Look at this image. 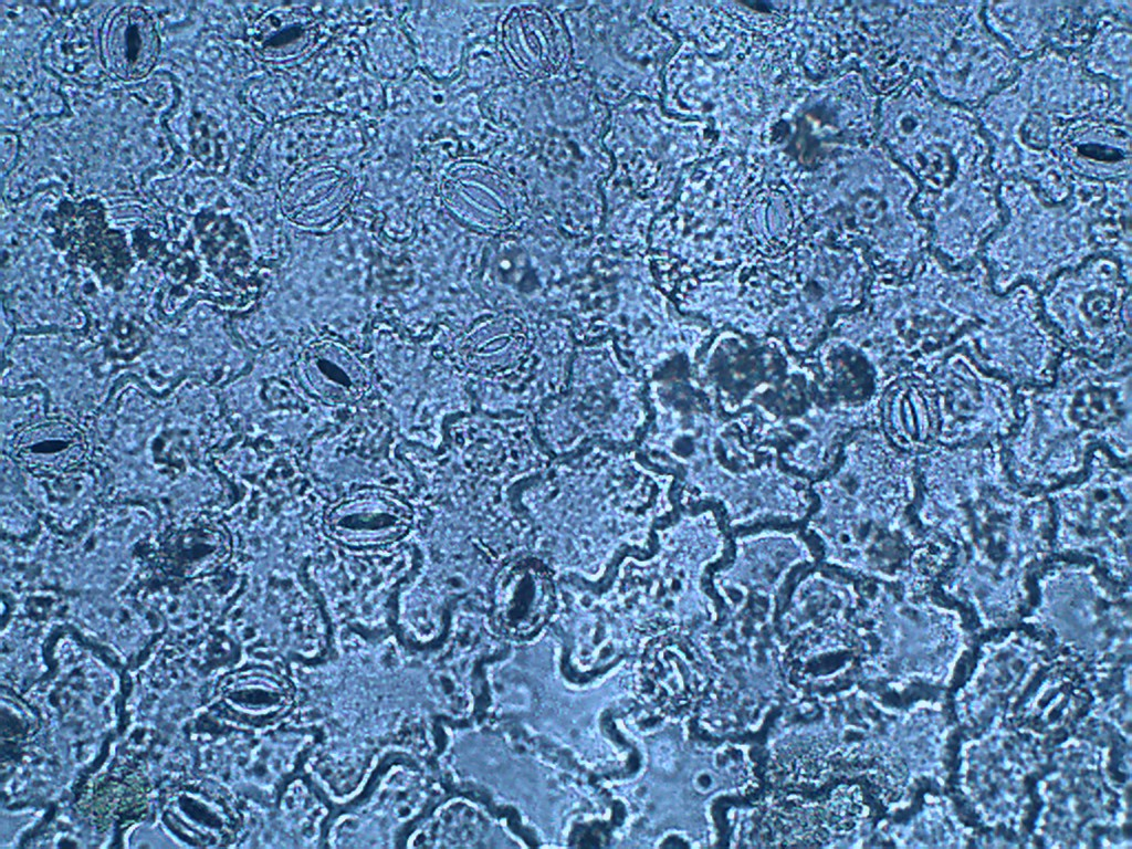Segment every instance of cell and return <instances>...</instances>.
Instances as JSON below:
<instances>
[{
    "label": "cell",
    "mask_w": 1132,
    "mask_h": 849,
    "mask_svg": "<svg viewBox=\"0 0 1132 849\" xmlns=\"http://www.w3.org/2000/svg\"><path fill=\"white\" fill-rule=\"evenodd\" d=\"M922 526L954 548L940 590L985 598L990 589L1028 595L1033 577L1052 555L1054 520L1047 493L1021 489L995 447L950 454L925 475L919 503Z\"/></svg>",
    "instance_id": "6da1fadb"
},
{
    "label": "cell",
    "mask_w": 1132,
    "mask_h": 849,
    "mask_svg": "<svg viewBox=\"0 0 1132 849\" xmlns=\"http://www.w3.org/2000/svg\"><path fill=\"white\" fill-rule=\"evenodd\" d=\"M1020 394L1019 421L1002 442L1018 486L1048 493L1070 483L1099 447L1131 462V366L1102 368L1063 352L1051 384Z\"/></svg>",
    "instance_id": "7a4b0ae2"
},
{
    "label": "cell",
    "mask_w": 1132,
    "mask_h": 849,
    "mask_svg": "<svg viewBox=\"0 0 1132 849\" xmlns=\"http://www.w3.org/2000/svg\"><path fill=\"white\" fill-rule=\"evenodd\" d=\"M883 135L919 186L914 209L924 228L1000 205L990 144L974 111L913 78L887 103Z\"/></svg>",
    "instance_id": "3957f363"
},
{
    "label": "cell",
    "mask_w": 1132,
    "mask_h": 849,
    "mask_svg": "<svg viewBox=\"0 0 1132 849\" xmlns=\"http://www.w3.org/2000/svg\"><path fill=\"white\" fill-rule=\"evenodd\" d=\"M1131 190L1102 202L1042 201L1026 181L1000 180L1004 222L981 261L997 293L1039 291L1059 272L1098 252L1131 253Z\"/></svg>",
    "instance_id": "277c9868"
},
{
    "label": "cell",
    "mask_w": 1132,
    "mask_h": 849,
    "mask_svg": "<svg viewBox=\"0 0 1132 849\" xmlns=\"http://www.w3.org/2000/svg\"><path fill=\"white\" fill-rule=\"evenodd\" d=\"M984 2H912L903 67L940 98L975 111L1015 76L1019 62L988 30Z\"/></svg>",
    "instance_id": "5b68a950"
},
{
    "label": "cell",
    "mask_w": 1132,
    "mask_h": 849,
    "mask_svg": "<svg viewBox=\"0 0 1132 849\" xmlns=\"http://www.w3.org/2000/svg\"><path fill=\"white\" fill-rule=\"evenodd\" d=\"M1131 254L1098 252L1038 291L1063 352L1102 368L1131 366Z\"/></svg>",
    "instance_id": "8992f818"
},
{
    "label": "cell",
    "mask_w": 1132,
    "mask_h": 849,
    "mask_svg": "<svg viewBox=\"0 0 1132 849\" xmlns=\"http://www.w3.org/2000/svg\"><path fill=\"white\" fill-rule=\"evenodd\" d=\"M1054 518L1052 554L1094 560L1130 584L1131 463L1094 449L1083 474L1047 493Z\"/></svg>",
    "instance_id": "52a82bcc"
},
{
    "label": "cell",
    "mask_w": 1132,
    "mask_h": 849,
    "mask_svg": "<svg viewBox=\"0 0 1132 849\" xmlns=\"http://www.w3.org/2000/svg\"><path fill=\"white\" fill-rule=\"evenodd\" d=\"M895 283L894 338L900 365L958 345L979 324L996 292L982 261L969 269L952 270L929 252Z\"/></svg>",
    "instance_id": "ba28073f"
},
{
    "label": "cell",
    "mask_w": 1132,
    "mask_h": 849,
    "mask_svg": "<svg viewBox=\"0 0 1132 849\" xmlns=\"http://www.w3.org/2000/svg\"><path fill=\"white\" fill-rule=\"evenodd\" d=\"M913 364L924 368L934 392L939 444L1002 443L1013 433L1021 413L1020 389L987 369L965 346Z\"/></svg>",
    "instance_id": "9c48e42d"
},
{
    "label": "cell",
    "mask_w": 1132,
    "mask_h": 849,
    "mask_svg": "<svg viewBox=\"0 0 1132 849\" xmlns=\"http://www.w3.org/2000/svg\"><path fill=\"white\" fill-rule=\"evenodd\" d=\"M958 345L1020 390L1051 384L1063 355L1041 315L1038 291L1028 285L995 292L979 324Z\"/></svg>",
    "instance_id": "30bf717a"
},
{
    "label": "cell",
    "mask_w": 1132,
    "mask_h": 849,
    "mask_svg": "<svg viewBox=\"0 0 1132 849\" xmlns=\"http://www.w3.org/2000/svg\"><path fill=\"white\" fill-rule=\"evenodd\" d=\"M1130 98L1115 96L1068 119L1050 148V175L1103 184L1130 180Z\"/></svg>",
    "instance_id": "8fae6325"
},
{
    "label": "cell",
    "mask_w": 1132,
    "mask_h": 849,
    "mask_svg": "<svg viewBox=\"0 0 1132 849\" xmlns=\"http://www.w3.org/2000/svg\"><path fill=\"white\" fill-rule=\"evenodd\" d=\"M1110 1L984 2L988 30L1023 62L1047 49L1077 54Z\"/></svg>",
    "instance_id": "7c38bea8"
},
{
    "label": "cell",
    "mask_w": 1132,
    "mask_h": 849,
    "mask_svg": "<svg viewBox=\"0 0 1132 849\" xmlns=\"http://www.w3.org/2000/svg\"><path fill=\"white\" fill-rule=\"evenodd\" d=\"M413 513L395 491L364 486L333 502L323 516L325 534L353 549L378 548L402 539L411 530Z\"/></svg>",
    "instance_id": "4fadbf2b"
},
{
    "label": "cell",
    "mask_w": 1132,
    "mask_h": 849,
    "mask_svg": "<svg viewBox=\"0 0 1132 849\" xmlns=\"http://www.w3.org/2000/svg\"><path fill=\"white\" fill-rule=\"evenodd\" d=\"M883 417L887 432L901 452L918 455L939 444L934 392L921 365H899L883 395Z\"/></svg>",
    "instance_id": "5bb4252c"
},
{
    "label": "cell",
    "mask_w": 1132,
    "mask_h": 849,
    "mask_svg": "<svg viewBox=\"0 0 1132 849\" xmlns=\"http://www.w3.org/2000/svg\"><path fill=\"white\" fill-rule=\"evenodd\" d=\"M440 196L462 222L499 229L513 220L515 196L511 182L496 169L476 161L451 166L440 184Z\"/></svg>",
    "instance_id": "9a60e30c"
},
{
    "label": "cell",
    "mask_w": 1132,
    "mask_h": 849,
    "mask_svg": "<svg viewBox=\"0 0 1132 849\" xmlns=\"http://www.w3.org/2000/svg\"><path fill=\"white\" fill-rule=\"evenodd\" d=\"M502 45L513 69L533 80L555 74L569 55L564 25L541 8L512 10L503 23Z\"/></svg>",
    "instance_id": "2e32d148"
},
{
    "label": "cell",
    "mask_w": 1132,
    "mask_h": 849,
    "mask_svg": "<svg viewBox=\"0 0 1132 849\" xmlns=\"http://www.w3.org/2000/svg\"><path fill=\"white\" fill-rule=\"evenodd\" d=\"M356 193L355 178L345 169L321 165L289 177L280 201L283 213L306 229L331 228L342 220Z\"/></svg>",
    "instance_id": "e0dca14e"
},
{
    "label": "cell",
    "mask_w": 1132,
    "mask_h": 849,
    "mask_svg": "<svg viewBox=\"0 0 1132 849\" xmlns=\"http://www.w3.org/2000/svg\"><path fill=\"white\" fill-rule=\"evenodd\" d=\"M160 39L151 15L140 6L125 4L112 10L99 32L104 67L124 81L145 77L155 67Z\"/></svg>",
    "instance_id": "ac0fdd59"
},
{
    "label": "cell",
    "mask_w": 1132,
    "mask_h": 849,
    "mask_svg": "<svg viewBox=\"0 0 1132 849\" xmlns=\"http://www.w3.org/2000/svg\"><path fill=\"white\" fill-rule=\"evenodd\" d=\"M323 25L305 7H280L263 13L252 25L251 45L264 63L292 67L311 56L323 40Z\"/></svg>",
    "instance_id": "d6986e66"
},
{
    "label": "cell",
    "mask_w": 1132,
    "mask_h": 849,
    "mask_svg": "<svg viewBox=\"0 0 1132 849\" xmlns=\"http://www.w3.org/2000/svg\"><path fill=\"white\" fill-rule=\"evenodd\" d=\"M1131 1H1111L1077 53L1083 70L1131 93Z\"/></svg>",
    "instance_id": "ffe728a7"
},
{
    "label": "cell",
    "mask_w": 1132,
    "mask_h": 849,
    "mask_svg": "<svg viewBox=\"0 0 1132 849\" xmlns=\"http://www.w3.org/2000/svg\"><path fill=\"white\" fill-rule=\"evenodd\" d=\"M298 371L305 390L328 405L354 402L368 387L367 374L359 359L334 342L322 340L304 349Z\"/></svg>",
    "instance_id": "44dd1931"
},
{
    "label": "cell",
    "mask_w": 1132,
    "mask_h": 849,
    "mask_svg": "<svg viewBox=\"0 0 1132 849\" xmlns=\"http://www.w3.org/2000/svg\"><path fill=\"white\" fill-rule=\"evenodd\" d=\"M554 610L549 581L539 575L511 574L500 583L493 601L496 629L512 639L536 635Z\"/></svg>",
    "instance_id": "7402d4cb"
},
{
    "label": "cell",
    "mask_w": 1132,
    "mask_h": 849,
    "mask_svg": "<svg viewBox=\"0 0 1132 849\" xmlns=\"http://www.w3.org/2000/svg\"><path fill=\"white\" fill-rule=\"evenodd\" d=\"M688 665L669 644L650 646L637 672L639 696L654 710L671 714L690 696Z\"/></svg>",
    "instance_id": "603a6c76"
},
{
    "label": "cell",
    "mask_w": 1132,
    "mask_h": 849,
    "mask_svg": "<svg viewBox=\"0 0 1132 849\" xmlns=\"http://www.w3.org/2000/svg\"><path fill=\"white\" fill-rule=\"evenodd\" d=\"M861 811V797L857 787L841 786L831 796L826 808V821L837 830L855 827Z\"/></svg>",
    "instance_id": "cb8c5ba5"
}]
</instances>
